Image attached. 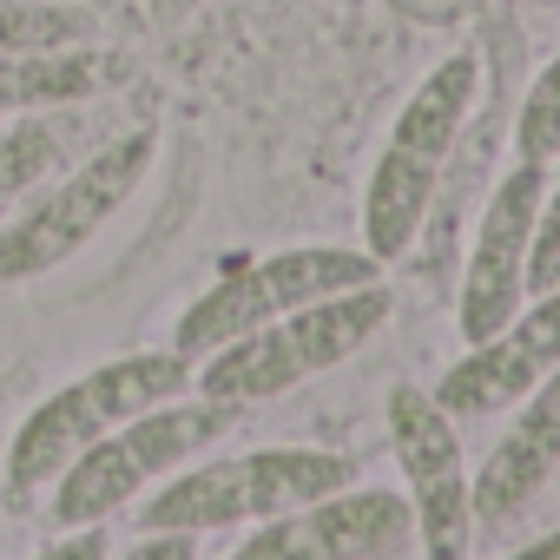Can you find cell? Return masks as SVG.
Returning <instances> with one entry per match:
<instances>
[{"instance_id": "cell-1", "label": "cell", "mask_w": 560, "mask_h": 560, "mask_svg": "<svg viewBox=\"0 0 560 560\" xmlns=\"http://www.w3.org/2000/svg\"><path fill=\"white\" fill-rule=\"evenodd\" d=\"M178 396H191V357H178V350H132V357H113V363L60 383L47 402L27 409V422L8 442V481H0L8 508L27 514L34 494H47L80 448H93L119 422H132L159 402H178Z\"/></svg>"}, {"instance_id": "cell-2", "label": "cell", "mask_w": 560, "mask_h": 560, "mask_svg": "<svg viewBox=\"0 0 560 560\" xmlns=\"http://www.w3.org/2000/svg\"><path fill=\"white\" fill-rule=\"evenodd\" d=\"M389 324V291L383 284H357V291H337V298H317L291 317H270L231 343H218L205 357V370H191V389L211 396V402H270L337 363H350L376 330Z\"/></svg>"}, {"instance_id": "cell-3", "label": "cell", "mask_w": 560, "mask_h": 560, "mask_svg": "<svg viewBox=\"0 0 560 560\" xmlns=\"http://www.w3.org/2000/svg\"><path fill=\"white\" fill-rule=\"evenodd\" d=\"M237 416H244L237 402H211V396H198V402H185V396L178 402H159V409L119 422L113 435H100L93 448H80L60 468V481L47 488V508L40 514L54 527H106L119 508H132L172 468H185L218 435H231Z\"/></svg>"}, {"instance_id": "cell-4", "label": "cell", "mask_w": 560, "mask_h": 560, "mask_svg": "<svg viewBox=\"0 0 560 560\" xmlns=\"http://www.w3.org/2000/svg\"><path fill=\"white\" fill-rule=\"evenodd\" d=\"M152 152H159L152 132H126V139H106L100 152H86L67 178H40L0 218V291L34 284V277L60 270L67 257H80L145 185Z\"/></svg>"}, {"instance_id": "cell-5", "label": "cell", "mask_w": 560, "mask_h": 560, "mask_svg": "<svg viewBox=\"0 0 560 560\" xmlns=\"http://www.w3.org/2000/svg\"><path fill=\"white\" fill-rule=\"evenodd\" d=\"M357 284H376V257L343 250V244H298V250L237 264L205 298H191V311L172 330V350L178 357H211L218 343H231V337H244L270 317H291V311H304L317 298H337V291H357Z\"/></svg>"}, {"instance_id": "cell-6", "label": "cell", "mask_w": 560, "mask_h": 560, "mask_svg": "<svg viewBox=\"0 0 560 560\" xmlns=\"http://www.w3.org/2000/svg\"><path fill=\"white\" fill-rule=\"evenodd\" d=\"M389 442H396V462L409 475V508H416L422 553L429 560H462L475 508H468V462H462L448 409L435 396L396 383L389 389Z\"/></svg>"}, {"instance_id": "cell-7", "label": "cell", "mask_w": 560, "mask_h": 560, "mask_svg": "<svg viewBox=\"0 0 560 560\" xmlns=\"http://www.w3.org/2000/svg\"><path fill=\"white\" fill-rule=\"evenodd\" d=\"M540 191H547V165L521 159L494 185V198L481 211L475 257H468V291H462V337L468 343H488L494 330H508L521 317V298H527V237H534Z\"/></svg>"}, {"instance_id": "cell-8", "label": "cell", "mask_w": 560, "mask_h": 560, "mask_svg": "<svg viewBox=\"0 0 560 560\" xmlns=\"http://www.w3.org/2000/svg\"><path fill=\"white\" fill-rule=\"evenodd\" d=\"M547 370H560V284L540 291V304L527 317H514L508 330H494L488 343H475V357L442 376L435 402L448 416H488V409L521 402Z\"/></svg>"}, {"instance_id": "cell-9", "label": "cell", "mask_w": 560, "mask_h": 560, "mask_svg": "<svg viewBox=\"0 0 560 560\" xmlns=\"http://www.w3.org/2000/svg\"><path fill=\"white\" fill-rule=\"evenodd\" d=\"M560 468V370H547L534 389H527V409L521 422L494 442V455L481 462L475 488H468V508L481 521H508L514 508H527L540 494V481Z\"/></svg>"}, {"instance_id": "cell-10", "label": "cell", "mask_w": 560, "mask_h": 560, "mask_svg": "<svg viewBox=\"0 0 560 560\" xmlns=\"http://www.w3.org/2000/svg\"><path fill=\"white\" fill-rule=\"evenodd\" d=\"M119 80H132L126 54L106 47H54V54H8L0 60V113H54V106H80L113 93Z\"/></svg>"}, {"instance_id": "cell-11", "label": "cell", "mask_w": 560, "mask_h": 560, "mask_svg": "<svg viewBox=\"0 0 560 560\" xmlns=\"http://www.w3.org/2000/svg\"><path fill=\"white\" fill-rule=\"evenodd\" d=\"M311 521L330 560H389L416 540V508L389 488H357V481L311 501Z\"/></svg>"}, {"instance_id": "cell-12", "label": "cell", "mask_w": 560, "mask_h": 560, "mask_svg": "<svg viewBox=\"0 0 560 560\" xmlns=\"http://www.w3.org/2000/svg\"><path fill=\"white\" fill-rule=\"evenodd\" d=\"M429 191H435V165L429 159H416L402 145H389L376 159L370 191H363V237H370L376 264H389V257L409 250V237H416V224L429 211Z\"/></svg>"}, {"instance_id": "cell-13", "label": "cell", "mask_w": 560, "mask_h": 560, "mask_svg": "<svg viewBox=\"0 0 560 560\" xmlns=\"http://www.w3.org/2000/svg\"><path fill=\"white\" fill-rule=\"evenodd\" d=\"M475 86H481V60H475V54H455L448 67H435V73L422 80V93L402 106L389 145H402V152L442 165V152L455 145V126H462V113H468V100H475Z\"/></svg>"}, {"instance_id": "cell-14", "label": "cell", "mask_w": 560, "mask_h": 560, "mask_svg": "<svg viewBox=\"0 0 560 560\" xmlns=\"http://www.w3.org/2000/svg\"><path fill=\"white\" fill-rule=\"evenodd\" d=\"M67 159V126L47 113H14V126L0 132V218H8L40 178H54V165Z\"/></svg>"}, {"instance_id": "cell-15", "label": "cell", "mask_w": 560, "mask_h": 560, "mask_svg": "<svg viewBox=\"0 0 560 560\" xmlns=\"http://www.w3.org/2000/svg\"><path fill=\"white\" fill-rule=\"evenodd\" d=\"M100 40V21L86 8H54V0H0V60L8 54H54Z\"/></svg>"}, {"instance_id": "cell-16", "label": "cell", "mask_w": 560, "mask_h": 560, "mask_svg": "<svg viewBox=\"0 0 560 560\" xmlns=\"http://www.w3.org/2000/svg\"><path fill=\"white\" fill-rule=\"evenodd\" d=\"M231 560H330V553H324V540H317L311 508H298V514H270V521H257V534H250Z\"/></svg>"}, {"instance_id": "cell-17", "label": "cell", "mask_w": 560, "mask_h": 560, "mask_svg": "<svg viewBox=\"0 0 560 560\" xmlns=\"http://www.w3.org/2000/svg\"><path fill=\"white\" fill-rule=\"evenodd\" d=\"M560 152V60L527 86V106H521V159L547 165Z\"/></svg>"}, {"instance_id": "cell-18", "label": "cell", "mask_w": 560, "mask_h": 560, "mask_svg": "<svg viewBox=\"0 0 560 560\" xmlns=\"http://www.w3.org/2000/svg\"><path fill=\"white\" fill-rule=\"evenodd\" d=\"M560 159V152H553ZM560 284V185H553V198L534 211V237H527V291L540 298V291H553Z\"/></svg>"}, {"instance_id": "cell-19", "label": "cell", "mask_w": 560, "mask_h": 560, "mask_svg": "<svg viewBox=\"0 0 560 560\" xmlns=\"http://www.w3.org/2000/svg\"><path fill=\"white\" fill-rule=\"evenodd\" d=\"M106 553H113L106 527H60V540H54V547H40L34 560H106Z\"/></svg>"}, {"instance_id": "cell-20", "label": "cell", "mask_w": 560, "mask_h": 560, "mask_svg": "<svg viewBox=\"0 0 560 560\" xmlns=\"http://www.w3.org/2000/svg\"><path fill=\"white\" fill-rule=\"evenodd\" d=\"M119 560H198V534H139Z\"/></svg>"}, {"instance_id": "cell-21", "label": "cell", "mask_w": 560, "mask_h": 560, "mask_svg": "<svg viewBox=\"0 0 560 560\" xmlns=\"http://www.w3.org/2000/svg\"><path fill=\"white\" fill-rule=\"evenodd\" d=\"M514 560H560V534H547V540H534V547H521Z\"/></svg>"}]
</instances>
